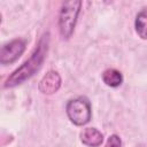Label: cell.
I'll return each instance as SVG.
<instances>
[{
	"instance_id": "3957f363",
	"label": "cell",
	"mask_w": 147,
	"mask_h": 147,
	"mask_svg": "<svg viewBox=\"0 0 147 147\" xmlns=\"http://www.w3.org/2000/svg\"><path fill=\"white\" fill-rule=\"evenodd\" d=\"M65 113L71 123L77 126H83L91 121V102L85 96H77L75 99H71L65 106Z\"/></svg>"
},
{
	"instance_id": "7a4b0ae2",
	"label": "cell",
	"mask_w": 147,
	"mask_h": 147,
	"mask_svg": "<svg viewBox=\"0 0 147 147\" xmlns=\"http://www.w3.org/2000/svg\"><path fill=\"white\" fill-rule=\"evenodd\" d=\"M82 1H67L62 5L59 15V30L63 38L69 39L74 33L78 15L80 13Z\"/></svg>"
},
{
	"instance_id": "8992f818",
	"label": "cell",
	"mask_w": 147,
	"mask_h": 147,
	"mask_svg": "<svg viewBox=\"0 0 147 147\" xmlns=\"http://www.w3.org/2000/svg\"><path fill=\"white\" fill-rule=\"evenodd\" d=\"M80 141L87 147H99L103 142V134L95 127H85L79 134Z\"/></svg>"
},
{
	"instance_id": "52a82bcc",
	"label": "cell",
	"mask_w": 147,
	"mask_h": 147,
	"mask_svg": "<svg viewBox=\"0 0 147 147\" xmlns=\"http://www.w3.org/2000/svg\"><path fill=\"white\" fill-rule=\"evenodd\" d=\"M102 82L109 87H118L123 83V75L119 70L109 68L102 72Z\"/></svg>"
},
{
	"instance_id": "5b68a950",
	"label": "cell",
	"mask_w": 147,
	"mask_h": 147,
	"mask_svg": "<svg viewBox=\"0 0 147 147\" xmlns=\"http://www.w3.org/2000/svg\"><path fill=\"white\" fill-rule=\"evenodd\" d=\"M62 83L61 76L56 71H48L39 82V91L44 94H53L57 92Z\"/></svg>"
},
{
	"instance_id": "6da1fadb",
	"label": "cell",
	"mask_w": 147,
	"mask_h": 147,
	"mask_svg": "<svg viewBox=\"0 0 147 147\" xmlns=\"http://www.w3.org/2000/svg\"><path fill=\"white\" fill-rule=\"evenodd\" d=\"M48 36H49L48 33H45L40 38L37 48L31 54L29 60H26L21 67H18L16 70H14L11 72V75L6 79V82L3 84V86L6 88L15 87V86L22 84L26 79L31 78L40 69L41 64L44 63V61L46 59L47 52H48V44H49Z\"/></svg>"
},
{
	"instance_id": "9c48e42d",
	"label": "cell",
	"mask_w": 147,
	"mask_h": 147,
	"mask_svg": "<svg viewBox=\"0 0 147 147\" xmlns=\"http://www.w3.org/2000/svg\"><path fill=\"white\" fill-rule=\"evenodd\" d=\"M122 146V140L117 134H111L107 139V142L105 147H121Z\"/></svg>"
},
{
	"instance_id": "ba28073f",
	"label": "cell",
	"mask_w": 147,
	"mask_h": 147,
	"mask_svg": "<svg viewBox=\"0 0 147 147\" xmlns=\"http://www.w3.org/2000/svg\"><path fill=\"white\" fill-rule=\"evenodd\" d=\"M134 28L137 34L141 39H147V9H144L137 14Z\"/></svg>"
},
{
	"instance_id": "277c9868",
	"label": "cell",
	"mask_w": 147,
	"mask_h": 147,
	"mask_svg": "<svg viewBox=\"0 0 147 147\" xmlns=\"http://www.w3.org/2000/svg\"><path fill=\"white\" fill-rule=\"evenodd\" d=\"M25 46L26 41L21 38H16L3 44L0 51V63L3 65L14 63L24 53Z\"/></svg>"
}]
</instances>
